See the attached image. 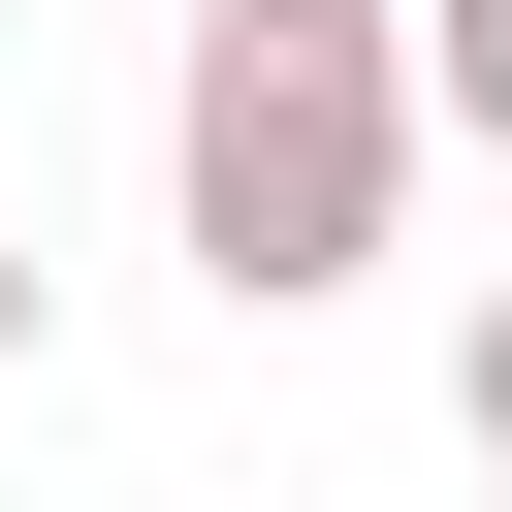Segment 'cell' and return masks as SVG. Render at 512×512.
<instances>
[{"label": "cell", "instance_id": "cell-1", "mask_svg": "<svg viewBox=\"0 0 512 512\" xmlns=\"http://www.w3.org/2000/svg\"><path fill=\"white\" fill-rule=\"evenodd\" d=\"M416 0H192V96H160V192H192V288L224 320H320L384 288V192H416Z\"/></svg>", "mask_w": 512, "mask_h": 512}, {"label": "cell", "instance_id": "cell-2", "mask_svg": "<svg viewBox=\"0 0 512 512\" xmlns=\"http://www.w3.org/2000/svg\"><path fill=\"white\" fill-rule=\"evenodd\" d=\"M416 96H448V128L512 160V0H416Z\"/></svg>", "mask_w": 512, "mask_h": 512}, {"label": "cell", "instance_id": "cell-3", "mask_svg": "<svg viewBox=\"0 0 512 512\" xmlns=\"http://www.w3.org/2000/svg\"><path fill=\"white\" fill-rule=\"evenodd\" d=\"M448 416H480V480H512V288H480V352H448Z\"/></svg>", "mask_w": 512, "mask_h": 512}, {"label": "cell", "instance_id": "cell-4", "mask_svg": "<svg viewBox=\"0 0 512 512\" xmlns=\"http://www.w3.org/2000/svg\"><path fill=\"white\" fill-rule=\"evenodd\" d=\"M32 320H64V288H32V224H0V384H32Z\"/></svg>", "mask_w": 512, "mask_h": 512}]
</instances>
